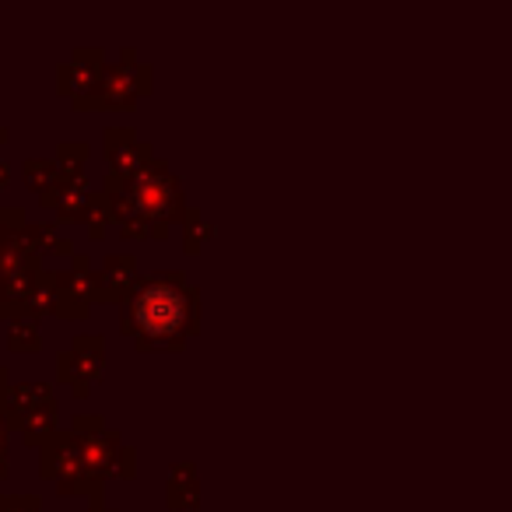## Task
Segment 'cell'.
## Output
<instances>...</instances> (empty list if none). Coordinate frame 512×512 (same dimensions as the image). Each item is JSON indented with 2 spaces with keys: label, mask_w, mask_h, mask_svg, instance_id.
Here are the masks:
<instances>
[{
  "label": "cell",
  "mask_w": 512,
  "mask_h": 512,
  "mask_svg": "<svg viewBox=\"0 0 512 512\" xmlns=\"http://www.w3.org/2000/svg\"><path fill=\"white\" fill-rule=\"evenodd\" d=\"M137 316L148 330L155 334H165V330H176L179 320H183V299L169 288H151L148 295H141L137 302Z\"/></svg>",
  "instance_id": "1"
}]
</instances>
